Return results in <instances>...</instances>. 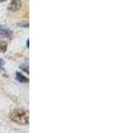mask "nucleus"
Segmentation results:
<instances>
[{
	"label": "nucleus",
	"instance_id": "nucleus-5",
	"mask_svg": "<svg viewBox=\"0 0 118 133\" xmlns=\"http://www.w3.org/2000/svg\"><path fill=\"white\" fill-rule=\"evenodd\" d=\"M6 51V44L3 42H0V51L5 52Z\"/></svg>",
	"mask_w": 118,
	"mask_h": 133
},
{
	"label": "nucleus",
	"instance_id": "nucleus-4",
	"mask_svg": "<svg viewBox=\"0 0 118 133\" xmlns=\"http://www.w3.org/2000/svg\"><path fill=\"white\" fill-rule=\"evenodd\" d=\"M16 79L21 83H28L29 82V79H28L25 76H23V75L20 72L16 73Z\"/></svg>",
	"mask_w": 118,
	"mask_h": 133
},
{
	"label": "nucleus",
	"instance_id": "nucleus-1",
	"mask_svg": "<svg viewBox=\"0 0 118 133\" xmlns=\"http://www.w3.org/2000/svg\"><path fill=\"white\" fill-rule=\"evenodd\" d=\"M9 118L14 123L21 125H26L29 123V111L23 109H14L9 114Z\"/></svg>",
	"mask_w": 118,
	"mask_h": 133
},
{
	"label": "nucleus",
	"instance_id": "nucleus-2",
	"mask_svg": "<svg viewBox=\"0 0 118 133\" xmlns=\"http://www.w3.org/2000/svg\"><path fill=\"white\" fill-rule=\"evenodd\" d=\"M21 7V0H12L8 5V10L11 12H17Z\"/></svg>",
	"mask_w": 118,
	"mask_h": 133
},
{
	"label": "nucleus",
	"instance_id": "nucleus-6",
	"mask_svg": "<svg viewBox=\"0 0 118 133\" xmlns=\"http://www.w3.org/2000/svg\"><path fill=\"white\" fill-rule=\"evenodd\" d=\"M3 65H4V61L0 59V68H1V66H3Z\"/></svg>",
	"mask_w": 118,
	"mask_h": 133
},
{
	"label": "nucleus",
	"instance_id": "nucleus-3",
	"mask_svg": "<svg viewBox=\"0 0 118 133\" xmlns=\"http://www.w3.org/2000/svg\"><path fill=\"white\" fill-rule=\"evenodd\" d=\"M12 36V32L8 28L0 25V37L10 38Z\"/></svg>",
	"mask_w": 118,
	"mask_h": 133
},
{
	"label": "nucleus",
	"instance_id": "nucleus-7",
	"mask_svg": "<svg viewBox=\"0 0 118 133\" xmlns=\"http://www.w3.org/2000/svg\"><path fill=\"white\" fill-rule=\"evenodd\" d=\"M4 1H5V0H0V2H4Z\"/></svg>",
	"mask_w": 118,
	"mask_h": 133
}]
</instances>
